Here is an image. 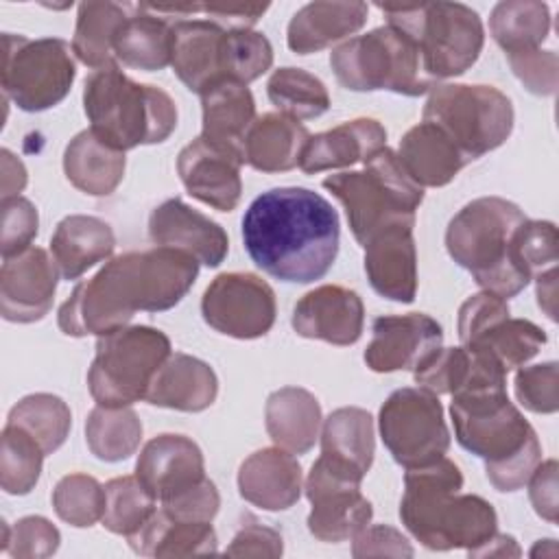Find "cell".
Here are the masks:
<instances>
[{
    "label": "cell",
    "mask_w": 559,
    "mask_h": 559,
    "mask_svg": "<svg viewBox=\"0 0 559 559\" xmlns=\"http://www.w3.org/2000/svg\"><path fill=\"white\" fill-rule=\"evenodd\" d=\"M197 275L199 260L173 247L120 253L74 286L57 312V325L76 338L109 334L129 325L138 310L162 312L177 306Z\"/></svg>",
    "instance_id": "6da1fadb"
},
{
    "label": "cell",
    "mask_w": 559,
    "mask_h": 559,
    "mask_svg": "<svg viewBox=\"0 0 559 559\" xmlns=\"http://www.w3.org/2000/svg\"><path fill=\"white\" fill-rule=\"evenodd\" d=\"M242 242L266 275L310 284L332 269L341 223L336 210L319 192L299 186L271 188L247 207Z\"/></svg>",
    "instance_id": "7a4b0ae2"
},
{
    "label": "cell",
    "mask_w": 559,
    "mask_h": 559,
    "mask_svg": "<svg viewBox=\"0 0 559 559\" xmlns=\"http://www.w3.org/2000/svg\"><path fill=\"white\" fill-rule=\"evenodd\" d=\"M461 489L463 474L448 456L406 469L400 520L421 546L469 552L498 531L493 507L476 493H461Z\"/></svg>",
    "instance_id": "3957f363"
},
{
    "label": "cell",
    "mask_w": 559,
    "mask_h": 559,
    "mask_svg": "<svg viewBox=\"0 0 559 559\" xmlns=\"http://www.w3.org/2000/svg\"><path fill=\"white\" fill-rule=\"evenodd\" d=\"M450 415L459 445L485 461V474L498 491L526 485L542 461V445L507 389L454 395Z\"/></svg>",
    "instance_id": "277c9868"
},
{
    "label": "cell",
    "mask_w": 559,
    "mask_h": 559,
    "mask_svg": "<svg viewBox=\"0 0 559 559\" xmlns=\"http://www.w3.org/2000/svg\"><path fill=\"white\" fill-rule=\"evenodd\" d=\"M524 221V212L502 197L474 199L448 223L445 249L483 290L515 297L531 282L513 253V236Z\"/></svg>",
    "instance_id": "5b68a950"
},
{
    "label": "cell",
    "mask_w": 559,
    "mask_h": 559,
    "mask_svg": "<svg viewBox=\"0 0 559 559\" xmlns=\"http://www.w3.org/2000/svg\"><path fill=\"white\" fill-rule=\"evenodd\" d=\"M83 109L90 129L116 151L159 144L177 127L175 100L155 85L129 79L118 63L85 79Z\"/></svg>",
    "instance_id": "8992f818"
},
{
    "label": "cell",
    "mask_w": 559,
    "mask_h": 559,
    "mask_svg": "<svg viewBox=\"0 0 559 559\" xmlns=\"http://www.w3.org/2000/svg\"><path fill=\"white\" fill-rule=\"evenodd\" d=\"M323 188L345 207L349 229L360 247L393 225H415L424 188L402 168L389 146L373 153L362 170H343L323 179Z\"/></svg>",
    "instance_id": "52a82bcc"
},
{
    "label": "cell",
    "mask_w": 559,
    "mask_h": 559,
    "mask_svg": "<svg viewBox=\"0 0 559 559\" xmlns=\"http://www.w3.org/2000/svg\"><path fill=\"white\" fill-rule=\"evenodd\" d=\"M384 20L404 33L419 50L428 79L461 76L480 57L485 28L480 15L461 2H421V4H378Z\"/></svg>",
    "instance_id": "ba28073f"
},
{
    "label": "cell",
    "mask_w": 559,
    "mask_h": 559,
    "mask_svg": "<svg viewBox=\"0 0 559 559\" xmlns=\"http://www.w3.org/2000/svg\"><path fill=\"white\" fill-rule=\"evenodd\" d=\"M336 81L352 92H395L421 96L437 83L426 76L417 46L393 26L349 37L330 55Z\"/></svg>",
    "instance_id": "9c48e42d"
},
{
    "label": "cell",
    "mask_w": 559,
    "mask_h": 559,
    "mask_svg": "<svg viewBox=\"0 0 559 559\" xmlns=\"http://www.w3.org/2000/svg\"><path fill=\"white\" fill-rule=\"evenodd\" d=\"M173 354L170 338L151 325H124L98 336L87 386L100 406H131Z\"/></svg>",
    "instance_id": "30bf717a"
},
{
    "label": "cell",
    "mask_w": 559,
    "mask_h": 559,
    "mask_svg": "<svg viewBox=\"0 0 559 559\" xmlns=\"http://www.w3.org/2000/svg\"><path fill=\"white\" fill-rule=\"evenodd\" d=\"M421 118L445 131L474 162L509 140L515 116L509 96L498 87L437 83Z\"/></svg>",
    "instance_id": "8fae6325"
},
{
    "label": "cell",
    "mask_w": 559,
    "mask_h": 559,
    "mask_svg": "<svg viewBox=\"0 0 559 559\" xmlns=\"http://www.w3.org/2000/svg\"><path fill=\"white\" fill-rule=\"evenodd\" d=\"M74 50L59 37L28 39L2 35V94L22 111H44L59 105L74 79Z\"/></svg>",
    "instance_id": "7c38bea8"
},
{
    "label": "cell",
    "mask_w": 559,
    "mask_h": 559,
    "mask_svg": "<svg viewBox=\"0 0 559 559\" xmlns=\"http://www.w3.org/2000/svg\"><path fill=\"white\" fill-rule=\"evenodd\" d=\"M384 448L402 467H419L445 456L450 430L439 395L424 386L393 391L378 413Z\"/></svg>",
    "instance_id": "4fadbf2b"
},
{
    "label": "cell",
    "mask_w": 559,
    "mask_h": 559,
    "mask_svg": "<svg viewBox=\"0 0 559 559\" xmlns=\"http://www.w3.org/2000/svg\"><path fill=\"white\" fill-rule=\"evenodd\" d=\"M201 314L210 328L225 336L260 338L275 323V293L255 273H221L203 293Z\"/></svg>",
    "instance_id": "5bb4252c"
},
{
    "label": "cell",
    "mask_w": 559,
    "mask_h": 559,
    "mask_svg": "<svg viewBox=\"0 0 559 559\" xmlns=\"http://www.w3.org/2000/svg\"><path fill=\"white\" fill-rule=\"evenodd\" d=\"M371 332L362 358L376 373L415 371L443 347V330L426 312L378 317Z\"/></svg>",
    "instance_id": "9a60e30c"
},
{
    "label": "cell",
    "mask_w": 559,
    "mask_h": 559,
    "mask_svg": "<svg viewBox=\"0 0 559 559\" xmlns=\"http://www.w3.org/2000/svg\"><path fill=\"white\" fill-rule=\"evenodd\" d=\"M59 269L39 247L2 258L0 312L11 323H35L52 308Z\"/></svg>",
    "instance_id": "2e32d148"
},
{
    "label": "cell",
    "mask_w": 559,
    "mask_h": 559,
    "mask_svg": "<svg viewBox=\"0 0 559 559\" xmlns=\"http://www.w3.org/2000/svg\"><path fill=\"white\" fill-rule=\"evenodd\" d=\"M242 155L216 146L201 135L177 155V173L188 194L218 212H231L238 205L242 194Z\"/></svg>",
    "instance_id": "e0dca14e"
},
{
    "label": "cell",
    "mask_w": 559,
    "mask_h": 559,
    "mask_svg": "<svg viewBox=\"0 0 559 559\" xmlns=\"http://www.w3.org/2000/svg\"><path fill=\"white\" fill-rule=\"evenodd\" d=\"M290 323L304 338L345 347L354 345L362 334L365 306L356 290L338 284H323L308 290L295 304Z\"/></svg>",
    "instance_id": "ac0fdd59"
},
{
    "label": "cell",
    "mask_w": 559,
    "mask_h": 559,
    "mask_svg": "<svg viewBox=\"0 0 559 559\" xmlns=\"http://www.w3.org/2000/svg\"><path fill=\"white\" fill-rule=\"evenodd\" d=\"M148 236L155 245L186 251L205 266H218L229 251L225 229L177 197L151 212Z\"/></svg>",
    "instance_id": "d6986e66"
},
{
    "label": "cell",
    "mask_w": 559,
    "mask_h": 559,
    "mask_svg": "<svg viewBox=\"0 0 559 559\" xmlns=\"http://www.w3.org/2000/svg\"><path fill=\"white\" fill-rule=\"evenodd\" d=\"M415 382L435 395H467L478 391L507 389V371L500 362L472 347H441L432 358L413 371Z\"/></svg>",
    "instance_id": "ffe728a7"
},
{
    "label": "cell",
    "mask_w": 559,
    "mask_h": 559,
    "mask_svg": "<svg viewBox=\"0 0 559 559\" xmlns=\"http://www.w3.org/2000/svg\"><path fill=\"white\" fill-rule=\"evenodd\" d=\"M135 476L162 502L205 478L203 452L186 435H157L142 448Z\"/></svg>",
    "instance_id": "44dd1931"
},
{
    "label": "cell",
    "mask_w": 559,
    "mask_h": 559,
    "mask_svg": "<svg viewBox=\"0 0 559 559\" xmlns=\"http://www.w3.org/2000/svg\"><path fill=\"white\" fill-rule=\"evenodd\" d=\"M365 273L371 288L400 304L417 295V249L413 225H393L365 245Z\"/></svg>",
    "instance_id": "7402d4cb"
},
{
    "label": "cell",
    "mask_w": 559,
    "mask_h": 559,
    "mask_svg": "<svg viewBox=\"0 0 559 559\" xmlns=\"http://www.w3.org/2000/svg\"><path fill=\"white\" fill-rule=\"evenodd\" d=\"M304 489L301 465L282 448H262L249 454L238 469L240 496L264 511L290 509Z\"/></svg>",
    "instance_id": "603a6c76"
},
{
    "label": "cell",
    "mask_w": 559,
    "mask_h": 559,
    "mask_svg": "<svg viewBox=\"0 0 559 559\" xmlns=\"http://www.w3.org/2000/svg\"><path fill=\"white\" fill-rule=\"evenodd\" d=\"M225 31L212 20H177L170 26L173 48L170 66L179 81L201 94L210 83L223 76V37Z\"/></svg>",
    "instance_id": "cb8c5ba5"
},
{
    "label": "cell",
    "mask_w": 559,
    "mask_h": 559,
    "mask_svg": "<svg viewBox=\"0 0 559 559\" xmlns=\"http://www.w3.org/2000/svg\"><path fill=\"white\" fill-rule=\"evenodd\" d=\"M386 146V131L373 118H354L328 131L310 135L299 168L317 175L334 168H349L365 164L373 153Z\"/></svg>",
    "instance_id": "d4e9b609"
},
{
    "label": "cell",
    "mask_w": 559,
    "mask_h": 559,
    "mask_svg": "<svg viewBox=\"0 0 559 559\" xmlns=\"http://www.w3.org/2000/svg\"><path fill=\"white\" fill-rule=\"evenodd\" d=\"M218 378L214 369L188 354H170L153 376L144 400L159 408L201 413L216 402Z\"/></svg>",
    "instance_id": "484cf974"
},
{
    "label": "cell",
    "mask_w": 559,
    "mask_h": 559,
    "mask_svg": "<svg viewBox=\"0 0 559 559\" xmlns=\"http://www.w3.org/2000/svg\"><path fill=\"white\" fill-rule=\"evenodd\" d=\"M397 159L421 188L448 186L472 162L445 131L426 120L404 133Z\"/></svg>",
    "instance_id": "4316f807"
},
{
    "label": "cell",
    "mask_w": 559,
    "mask_h": 559,
    "mask_svg": "<svg viewBox=\"0 0 559 559\" xmlns=\"http://www.w3.org/2000/svg\"><path fill=\"white\" fill-rule=\"evenodd\" d=\"M365 2H308L288 22L286 44L297 55L319 52L336 41H347L367 22Z\"/></svg>",
    "instance_id": "83f0119b"
},
{
    "label": "cell",
    "mask_w": 559,
    "mask_h": 559,
    "mask_svg": "<svg viewBox=\"0 0 559 559\" xmlns=\"http://www.w3.org/2000/svg\"><path fill=\"white\" fill-rule=\"evenodd\" d=\"M199 96L203 111L201 138L242 155L245 135L255 120V100L251 90L234 79H218Z\"/></svg>",
    "instance_id": "f1b7e54d"
},
{
    "label": "cell",
    "mask_w": 559,
    "mask_h": 559,
    "mask_svg": "<svg viewBox=\"0 0 559 559\" xmlns=\"http://www.w3.org/2000/svg\"><path fill=\"white\" fill-rule=\"evenodd\" d=\"M114 249L116 236L111 225L85 214H70L61 218L50 238V255L59 275L68 282L81 277L98 262L109 260Z\"/></svg>",
    "instance_id": "f546056e"
},
{
    "label": "cell",
    "mask_w": 559,
    "mask_h": 559,
    "mask_svg": "<svg viewBox=\"0 0 559 559\" xmlns=\"http://www.w3.org/2000/svg\"><path fill=\"white\" fill-rule=\"evenodd\" d=\"M321 424L319 400L301 386H282L266 397V432L277 448L290 454H306L319 439Z\"/></svg>",
    "instance_id": "4dcf8cb0"
},
{
    "label": "cell",
    "mask_w": 559,
    "mask_h": 559,
    "mask_svg": "<svg viewBox=\"0 0 559 559\" xmlns=\"http://www.w3.org/2000/svg\"><path fill=\"white\" fill-rule=\"evenodd\" d=\"M310 140L308 129L280 111L262 114L245 135L242 157L255 170L286 173L299 166L301 153Z\"/></svg>",
    "instance_id": "1f68e13d"
},
{
    "label": "cell",
    "mask_w": 559,
    "mask_h": 559,
    "mask_svg": "<svg viewBox=\"0 0 559 559\" xmlns=\"http://www.w3.org/2000/svg\"><path fill=\"white\" fill-rule=\"evenodd\" d=\"M124 168V153L105 144L92 129L76 133L63 151L68 181L90 197H109L120 186Z\"/></svg>",
    "instance_id": "d6a6232c"
},
{
    "label": "cell",
    "mask_w": 559,
    "mask_h": 559,
    "mask_svg": "<svg viewBox=\"0 0 559 559\" xmlns=\"http://www.w3.org/2000/svg\"><path fill=\"white\" fill-rule=\"evenodd\" d=\"M170 22L148 4H135L114 37V57L127 68L155 72L170 63Z\"/></svg>",
    "instance_id": "836d02e7"
},
{
    "label": "cell",
    "mask_w": 559,
    "mask_h": 559,
    "mask_svg": "<svg viewBox=\"0 0 559 559\" xmlns=\"http://www.w3.org/2000/svg\"><path fill=\"white\" fill-rule=\"evenodd\" d=\"M127 539L142 557H192L218 550L212 522H179L168 518L162 507Z\"/></svg>",
    "instance_id": "e575fe53"
},
{
    "label": "cell",
    "mask_w": 559,
    "mask_h": 559,
    "mask_svg": "<svg viewBox=\"0 0 559 559\" xmlns=\"http://www.w3.org/2000/svg\"><path fill=\"white\" fill-rule=\"evenodd\" d=\"M133 7L118 2H81L72 37V50L81 63L100 70L118 63L114 57V37Z\"/></svg>",
    "instance_id": "d590c367"
},
{
    "label": "cell",
    "mask_w": 559,
    "mask_h": 559,
    "mask_svg": "<svg viewBox=\"0 0 559 559\" xmlns=\"http://www.w3.org/2000/svg\"><path fill=\"white\" fill-rule=\"evenodd\" d=\"M308 513V531L330 544H338L358 535L365 526H369L373 518L371 502L358 489H334L310 498Z\"/></svg>",
    "instance_id": "8d00e7d4"
},
{
    "label": "cell",
    "mask_w": 559,
    "mask_h": 559,
    "mask_svg": "<svg viewBox=\"0 0 559 559\" xmlns=\"http://www.w3.org/2000/svg\"><path fill=\"white\" fill-rule=\"evenodd\" d=\"M489 33L504 55L542 48L550 33L548 4L537 0H504L491 9Z\"/></svg>",
    "instance_id": "74e56055"
},
{
    "label": "cell",
    "mask_w": 559,
    "mask_h": 559,
    "mask_svg": "<svg viewBox=\"0 0 559 559\" xmlns=\"http://www.w3.org/2000/svg\"><path fill=\"white\" fill-rule=\"evenodd\" d=\"M321 452L349 461L360 472H369L376 454L373 417L358 406L332 411L321 424Z\"/></svg>",
    "instance_id": "f35d334b"
},
{
    "label": "cell",
    "mask_w": 559,
    "mask_h": 559,
    "mask_svg": "<svg viewBox=\"0 0 559 559\" xmlns=\"http://www.w3.org/2000/svg\"><path fill=\"white\" fill-rule=\"evenodd\" d=\"M90 452L107 463L129 459L142 441V421L131 406H96L85 419Z\"/></svg>",
    "instance_id": "ab89813d"
},
{
    "label": "cell",
    "mask_w": 559,
    "mask_h": 559,
    "mask_svg": "<svg viewBox=\"0 0 559 559\" xmlns=\"http://www.w3.org/2000/svg\"><path fill=\"white\" fill-rule=\"evenodd\" d=\"M7 424L22 428L39 443L44 454H52L70 435L72 413L59 395L31 393L9 411Z\"/></svg>",
    "instance_id": "60d3db41"
},
{
    "label": "cell",
    "mask_w": 559,
    "mask_h": 559,
    "mask_svg": "<svg viewBox=\"0 0 559 559\" xmlns=\"http://www.w3.org/2000/svg\"><path fill=\"white\" fill-rule=\"evenodd\" d=\"M269 100L280 109V114L295 120L319 118L330 109V94L325 83L301 70V68H277L266 83Z\"/></svg>",
    "instance_id": "b9f144b4"
},
{
    "label": "cell",
    "mask_w": 559,
    "mask_h": 559,
    "mask_svg": "<svg viewBox=\"0 0 559 559\" xmlns=\"http://www.w3.org/2000/svg\"><path fill=\"white\" fill-rule=\"evenodd\" d=\"M546 345V332L528 319H513L511 314L487 328L476 341L463 347L483 349L491 354L509 373L528 362Z\"/></svg>",
    "instance_id": "7bdbcfd3"
},
{
    "label": "cell",
    "mask_w": 559,
    "mask_h": 559,
    "mask_svg": "<svg viewBox=\"0 0 559 559\" xmlns=\"http://www.w3.org/2000/svg\"><path fill=\"white\" fill-rule=\"evenodd\" d=\"M155 511L157 500L138 480V476H118L105 483V511L100 522L107 531L129 537Z\"/></svg>",
    "instance_id": "ee69618b"
},
{
    "label": "cell",
    "mask_w": 559,
    "mask_h": 559,
    "mask_svg": "<svg viewBox=\"0 0 559 559\" xmlns=\"http://www.w3.org/2000/svg\"><path fill=\"white\" fill-rule=\"evenodd\" d=\"M44 450L39 443L22 428L4 424L2 450H0V485L11 496H24L35 489L41 465Z\"/></svg>",
    "instance_id": "f6af8a7d"
},
{
    "label": "cell",
    "mask_w": 559,
    "mask_h": 559,
    "mask_svg": "<svg viewBox=\"0 0 559 559\" xmlns=\"http://www.w3.org/2000/svg\"><path fill=\"white\" fill-rule=\"evenodd\" d=\"M273 66V46L253 28H227L223 37V76L238 83L260 79Z\"/></svg>",
    "instance_id": "bcb514c9"
},
{
    "label": "cell",
    "mask_w": 559,
    "mask_h": 559,
    "mask_svg": "<svg viewBox=\"0 0 559 559\" xmlns=\"http://www.w3.org/2000/svg\"><path fill=\"white\" fill-rule=\"evenodd\" d=\"M55 513L76 528H87L103 518L105 485L87 474H68L52 489Z\"/></svg>",
    "instance_id": "7dc6e473"
},
{
    "label": "cell",
    "mask_w": 559,
    "mask_h": 559,
    "mask_svg": "<svg viewBox=\"0 0 559 559\" xmlns=\"http://www.w3.org/2000/svg\"><path fill=\"white\" fill-rule=\"evenodd\" d=\"M61 542L59 528L41 518L26 515L20 518L13 526L2 522V544L0 550L13 559H44L57 552Z\"/></svg>",
    "instance_id": "c3c4849f"
},
{
    "label": "cell",
    "mask_w": 559,
    "mask_h": 559,
    "mask_svg": "<svg viewBox=\"0 0 559 559\" xmlns=\"http://www.w3.org/2000/svg\"><path fill=\"white\" fill-rule=\"evenodd\" d=\"M513 253L531 280L557 266V227L550 221L526 218L513 236Z\"/></svg>",
    "instance_id": "681fc988"
},
{
    "label": "cell",
    "mask_w": 559,
    "mask_h": 559,
    "mask_svg": "<svg viewBox=\"0 0 559 559\" xmlns=\"http://www.w3.org/2000/svg\"><path fill=\"white\" fill-rule=\"evenodd\" d=\"M559 365L555 360L533 365V367H522L515 373L513 386H515V397L518 402L539 415H550L557 413L559 408Z\"/></svg>",
    "instance_id": "f907efd6"
},
{
    "label": "cell",
    "mask_w": 559,
    "mask_h": 559,
    "mask_svg": "<svg viewBox=\"0 0 559 559\" xmlns=\"http://www.w3.org/2000/svg\"><path fill=\"white\" fill-rule=\"evenodd\" d=\"M39 216L37 207L24 197L2 199V236L0 251L2 258L17 255L33 247V238L37 236Z\"/></svg>",
    "instance_id": "816d5d0a"
},
{
    "label": "cell",
    "mask_w": 559,
    "mask_h": 559,
    "mask_svg": "<svg viewBox=\"0 0 559 559\" xmlns=\"http://www.w3.org/2000/svg\"><path fill=\"white\" fill-rule=\"evenodd\" d=\"M507 61L520 83L537 96H552L559 85V61L555 50H526L507 55Z\"/></svg>",
    "instance_id": "f5cc1de1"
},
{
    "label": "cell",
    "mask_w": 559,
    "mask_h": 559,
    "mask_svg": "<svg viewBox=\"0 0 559 559\" xmlns=\"http://www.w3.org/2000/svg\"><path fill=\"white\" fill-rule=\"evenodd\" d=\"M162 511L179 522H212L221 507L216 485L205 476L203 480L177 491L159 502Z\"/></svg>",
    "instance_id": "db71d44e"
},
{
    "label": "cell",
    "mask_w": 559,
    "mask_h": 559,
    "mask_svg": "<svg viewBox=\"0 0 559 559\" xmlns=\"http://www.w3.org/2000/svg\"><path fill=\"white\" fill-rule=\"evenodd\" d=\"M509 304L507 299L493 295V293H476L467 297L459 308V338L461 345H469L476 341L487 328L498 323L500 319L509 317Z\"/></svg>",
    "instance_id": "11a10c76"
},
{
    "label": "cell",
    "mask_w": 559,
    "mask_h": 559,
    "mask_svg": "<svg viewBox=\"0 0 559 559\" xmlns=\"http://www.w3.org/2000/svg\"><path fill=\"white\" fill-rule=\"evenodd\" d=\"M354 557H413L411 542L393 526L376 524L365 526L358 535L352 537Z\"/></svg>",
    "instance_id": "9f6ffc18"
},
{
    "label": "cell",
    "mask_w": 559,
    "mask_h": 559,
    "mask_svg": "<svg viewBox=\"0 0 559 559\" xmlns=\"http://www.w3.org/2000/svg\"><path fill=\"white\" fill-rule=\"evenodd\" d=\"M284 552V539L275 528H269L255 520L242 524L225 555L229 557H280Z\"/></svg>",
    "instance_id": "6f0895ef"
},
{
    "label": "cell",
    "mask_w": 559,
    "mask_h": 559,
    "mask_svg": "<svg viewBox=\"0 0 559 559\" xmlns=\"http://www.w3.org/2000/svg\"><path fill=\"white\" fill-rule=\"evenodd\" d=\"M528 485V498L531 504L535 509V513L555 524L557 522V511H559V502H557V461L548 459V461H539L537 467L533 469L531 478L526 480Z\"/></svg>",
    "instance_id": "680465c9"
},
{
    "label": "cell",
    "mask_w": 559,
    "mask_h": 559,
    "mask_svg": "<svg viewBox=\"0 0 559 559\" xmlns=\"http://www.w3.org/2000/svg\"><path fill=\"white\" fill-rule=\"evenodd\" d=\"M269 4H201V13L223 28H251Z\"/></svg>",
    "instance_id": "91938a15"
},
{
    "label": "cell",
    "mask_w": 559,
    "mask_h": 559,
    "mask_svg": "<svg viewBox=\"0 0 559 559\" xmlns=\"http://www.w3.org/2000/svg\"><path fill=\"white\" fill-rule=\"evenodd\" d=\"M2 157V199L20 197L26 186V168L20 157H15L9 148L0 151Z\"/></svg>",
    "instance_id": "94428289"
},
{
    "label": "cell",
    "mask_w": 559,
    "mask_h": 559,
    "mask_svg": "<svg viewBox=\"0 0 559 559\" xmlns=\"http://www.w3.org/2000/svg\"><path fill=\"white\" fill-rule=\"evenodd\" d=\"M537 288H535V295H537V304L539 308L548 314V319H557V266L539 273L537 277Z\"/></svg>",
    "instance_id": "6125c7cd"
},
{
    "label": "cell",
    "mask_w": 559,
    "mask_h": 559,
    "mask_svg": "<svg viewBox=\"0 0 559 559\" xmlns=\"http://www.w3.org/2000/svg\"><path fill=\"white\" fill-rule=\"evenodd\" d=\"M520 546L511 535H500L498 531L478 548L469 550V557H520Z\"/></svg>",
    "instance_id": "be15d7a7"
}]
</instances>
